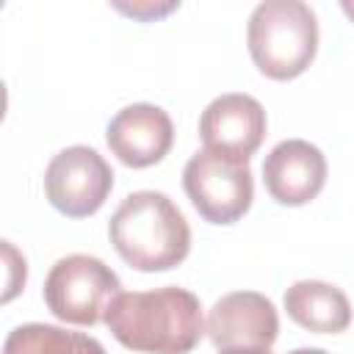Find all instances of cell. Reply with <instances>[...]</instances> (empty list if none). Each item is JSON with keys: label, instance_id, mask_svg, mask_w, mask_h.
Wrapping results in <instances>:
<instances>
[{"label": "cell", "instance_id": "7c38bea8", "mask_svg": "<svg viewBox=\"0 0 354 354\" xmlns=\"http://www.w3.org/2000/svg\"><path fill=\"white\" fill-rule=\"evenodd\" d=\"M3 354H108L97 337L53 324H22L8 332Z\"/></svg>", "mask_w": 354, "mask_h": 354}, {"label": "cell", "instance_id": "8fae6325", "mask_svg": "<svg viewBox=\"0 0 354 354\" xmlns=\"http://www.w3.org/2000/svg\"><path fill=\"white\" fill-rule=\"evenodd\" d=\"M285 310L288 315L321 335H337L346 332L351 324V304L348 296L329 282L321 279H299L285 290Z\"/></svg>", "mask_w": 354, "mask_h": 354}, {"label": "cell", "instance_id": "5b68a950", "mask_svg": "<svg viewBox=\"0 0 354 354\" xmlns=\"http://www.w3.org/2000/svg\"><path fill=\"white\" fill-rule=\"evenodd\" d=\"M183 188L196 213L210 224L238 221L254 199L249 160H235L210 149H199L183 169Z\"/></svg>", "mask_w": 354, "mask_h": 354}, {"label": "cell", "instance_id": "2e32d148", "mask_svg": "<svg viewBox=\"0 0 354 354\" xmlns=\"http://www.w3.org/2000/svg\"><path fill=\"white\" fill-rule=\"evenodd\" d=\"M221 354H271V348L268 351H221Z\"/></svg>", "mask_w": 354, "mask_h": 354}, {"label": "cell", "instance_id": "3957f363", "mask_svg": "<svg viewBox=\"0 0 354 354\" xmlns=\"http://www.w3.org/2000/svg\"><path fill=\"white\" fill-rule=\"evenodd\" d=\"M246 41L254 66L266 77L293 80L315 58L318 19L301 0H266L249 17Z\"/></svg>", "mask_w": 354, "mask_h": 354}, {"label": "cell", "instance_id": "8992f818", "mask_svg": "<svg viewBox=\"0 0 354 354\" xmlns=\"http://www.w3.org/2000/svg\"><path fill=\"white\" fill-rule=\"evenodd\" d=\"M113 188V169L108 160L83 144L61 149L44 169V194L50 205L69 216H94Z\"/></svg>", "mask_w": 354, "mask_h": 354}, {"label": "cell", "instance_id": "7a4b0ae2", "mask_svg": "<svg viewBox=\"0 0 354 354\" xmlns=\"http://www.w3.org/2000/svg\"><path fill=\"white\" fill-rule=\"evenodd\" d=\"M108 235L119 257L136 271L177 268L191 252V227L160 191H133L113 210Z\"/></svg>", "mask_w": 354, "mask_h": 354}, {"label": "cell", "instance_id": "9c48e42d", "mask_svg": "<svg viewBox=\"0 0 354 354\" xmlns=\"http://www.w3.org/2000/svg\"><path fill=\"white\" fill-rule=\"evenodd\" d=\"M105 141L124 166L147 169L169 155L174 144V124L160 105L133 102L108 122Z\"/></svg>", "mask_w": 354, "mask_h": 354}, {"label": "cell", "instance_id": "9a60e30c", "mask_svg": "<svg viewBox=\"0 0 354 354\" xmlns=\"http://www.w3.org/2000/svg\"><path fill=\"white\" fill-rule=\"evenodd\" d=\"M290 354H326L324 348H293Z\"/></svg>", "mask_w": 354, "mask_h": 354}, {"label": "cell", "instance_id": "4fadbf2b", "mask_svg": "<svg viewBox=\"0 0 354 354\" xmlns=\"http://www.w3.org/2000/svg\"><path fill=\"white\" fill-rule=\"evenodd\" d=\"M122 11H127V14H133V17H141V19H149V17H160V14H169L171 8H177V3H169V6H163V8H158V6H144V8H138V6H119Z\"/></svg>", "mask_w": 354, "mask_h": 354}, {"label": "cell", "instance_id": "5bb4252c", "mask_svg": "<svg viewBox=\"0 0 354 354\" xmlns=\"http://www.w3.org/2000/svg\"><path fill=\"white\" fill-rule=\"evenodd\" d=\"M340 8H343V11H346V17L354 22V0H343V3H340Z\"/></svg>", "mask_w": 354, "mask_h": 354}, {"label": "cell", "instance_id": "6da1fadb", "mask_svg": "<svg viewBox=\"0 0 354 354\" xmlns=\"http://www.w3.org/2000/svg\"><path fill=\"white\" fill-rule=\"evenodd\" d=\"M111 335L138 354H188L205 335L199 299L177 285L119 293L105 313Z\"/></svg>", "mask_w": 354, "mask_h": 354}, {"label": "cell", "instance_id": "52a82bcc", "mask_svg": "<svg viewBox=\"0 0 354 354\" xmlns=\"http://www.w3.org/2000/svg\"><path fill=\"white\" fill-rule=\"evenodd\" d=\"M205 332L218 351H268L279 335V315L263 293L235 290L210 307Z\"/></svg>", "mask_w": 354, "mask_h": 354}, {"label": "cell", "instance_id": "ba28073f", "mask_svg": "<svg viewBox=\"0 0 354 354\" xmlns=\"http://www.w3.org/2000/svg\"><path fill=\"white\" fill-rule=\"evenodd\" d=\"M266 108L249 94H221L199 116V138L205 149L249 160L266 138Z\"/></svg>", "mask_w": 354, "mask_h": 354}, {"label": "cell", "instance_id": "277c9868", "mask_svg": "<svg viewBox=\"0 0 354 354\" xmlns=\"http://www.w3.org/2000/svg\"><path fill=\"white\" fill-rule=\"evenodd\" d=\"M122 293V282L111 266L91 254L61 257L44 279L47 310L77 326H94L105 321V313Z\"/></svg>", "mask_w": 354, "mask_h": 354}, {"label": "cell", "instance_id": "30bf717a", "mask_svg": "<svg viewBox=\"0 0 354 354\" xmlns=\"http://www.w3.org/2000/svg\"><path fill=\"white\" fill-rule=\"evenodd\" d=\"M263 183L274 202L288 207L307 205L326 183V158L304 138L279 141L263 160Z\"/></svg>", "mask_w": 354, "mask_h": 354}]
</instances>
